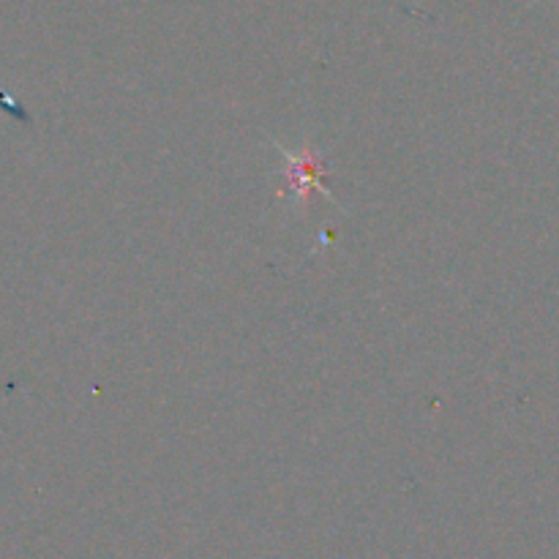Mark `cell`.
Segmentation results:
<instances>
[{"label": "cell", "mask_w": 559, "mask_h": 559, "mask_svg": "<svg viewBox=\"0 0 559 559\" xmlns=\"http://www.w3.org/2000/svg\"><path fill=\"white\" fill-rule=\"evenodd\" d=\"M276 151H279V156L284 158V178H287L284 191H279V196H284L287 191H292V194L297 196V205H301L303 211H308L314 194H322L328 196V200H333L328 186H325L328 167H325L322 156H319L312 145H303L301 151H290V148L276 142Z\"/></svg>", "instance_id": "cell-1"}, {"label": "cell", "mask_w": 559, "mask_h": 559, "mask_svg": "<svg viewBox=\"0 0 559 559\" xmlns=\"http://www.w3.org/2000/svg\"><path fill=\"white\" fill-rule=\"evenodd\" d=\"M0 106H3V110H7L9 115H12V118H17L20 124H30V115H28V112H25V106L17 104V101H14V99H9V96L3 93V90H0Z\"/></svg>", "instance_id": "cell-2"}]
</instances>
